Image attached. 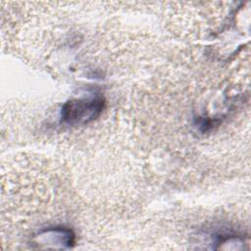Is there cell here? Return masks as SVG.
<instances>
[{
    "label": "cell",
    "instance_id": "6da1fadb",
    "mask_svg": "<svg viewBox=\"0 0 251 251\" xmlns=\"http://www.w3.org/2000/svg\"><path fill=\"white\" fill-rule=\"evenodd\" d=\"M104 106L101 97H89L67 102L62 109V121L76 126L94 121L102 112Z\"/></svg>",
    "mask_w": 251,
    "mask_h": 251
}]
</instances>
